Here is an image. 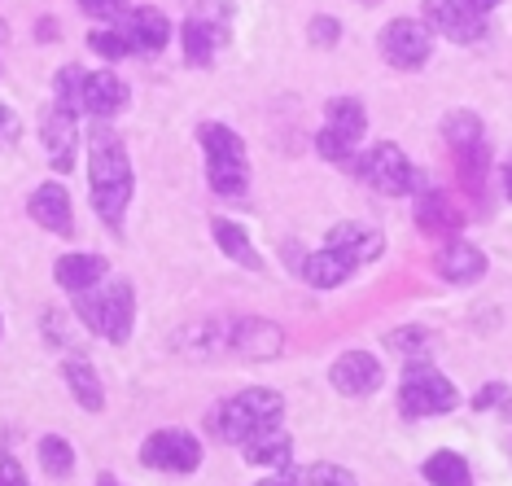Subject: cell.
<instances>
[{"label": "cell", "mask_w": 512, "mask_h": 486, "mask_svg": "<svg viewBox=\"0 0 512 486\" xmlns=\"http://www.w3.org/2000/svg\"><path fill=\"white\" fill-rule=\"evenodd\" d=\"M281 416H285V399L276 395V390L250 386V390H241V395L224 399V403H219V408L211 412V434L219 438V443L241 447V443H250L254 434H263V430H272V425H281Z\"/></svg>", "instance_id": "cell-2"}, {"label": "cell", "mask_w": 512, "mask_h": 486, "mask_svg": "<svg viewBox=\"0 0 512 486\" xmlns=\"http://www.w3.org/2000/svg\"><path fill=\"white\" fill-rule=\"evenodd\" d=\"M141 465L154 473H193L202 465V443L189 430H158L141 443Z\"/></svg>", "instance_id": "cell-8"}, {"label": "cell", "mask_w": 512, "mask_h": 486, "mask_svg": "<svg viewBox=\"0 0 512 486\" xmlns=\"http://www.w3.org/2000/svg\"><path fill=\"white\" fill-rule=\"evenodd\" d=\"M285 351V333L281 324L263 320V316H241V320H228V355L237 360H276Z\"/></svg>", "instance_id": "cell-9"}, {"label": "cell", "mask_w": 512, "mask_h": 486, "mask_svg": "<svg viewBox=\"0 0 512 486\" xmlns=\"http://www.w3.org/2000/svg\"><path fill=\"white\" fill-rule=\"evenodd\" d=\"M390 351H403V355H421L425 351V333L421 329H399V333H390L386 338Z\"/></svg>", "instance_id": "cell-32"}, {"label": "cell", "mask_w": 512, "mask_h": 486, "mask_svg": "<svg viewBox=\"0 0 512 486\" xmlns=\"http://www.w3.org/2000/svg\"><path fill=\"white\" fill-rule=\"evenodd\" d=\"M40 141H44V158H49V167L57 176H66V171L75 167V145H79V132H75V110L66 106H53L44 110L40 119Z\"/></svg>", "instance_id": "cell-11"}, {"label": "cell", "mask_w": 512, "mask_h": 486, "mask_svg": "<svg viewBox=\"0 0 512 486\" xmlns=\"http://www.w3.org/2000/svg\"><path fill=\"white\" fill-rule=\"evenodd\" d=\"M316 149H320V158H329V162H342V167H355V145L351 141H342L337 132H324L316 136Z\"/></svg>", "instance_id": "cell-29"}, {"label": "cell", "mask_w": 512, "mask_h": 486, "mask_svg": "<svg viewBox=\"0 0 512 486\" xmlns=\"http://www.w3.org/2000/svg\"><path fill=\"white\" fill-rule=\"evenodd\" d=\"M75 311L106 342H127L136 324V294L127 281H101L84 289V294H75Z\"/></svg>", "instance_id": "cell-3"}, {"label": "cell", "mask_w": 512, "mask_h": 486, "mask_svg": "<svg viewBox=\"0 0 512 486\" xmlns=\"http://www.w3.org/2000/svg\"><path fill=\"white\" fill-rule=\"evenodd\" d=\"M355 171H359V180H364L368 189L386 193V198H407V193L421 184V171H416L412 162H407L403 149L390 145V141L372 145L364 158H355Z\"/></svg>", "instance_id": "cell-5"}, {"label": "cell", "mask_w": 512, "mask_h": 486, "mask_svg": "<svg viewBox=\"0 0 512 486\" xmlns=\"http://www.w3.org/2000/svg\"><path fill=\"white\" fill-rule=\"evenodd\" d=\"M504 399H508V386H504V381H491L486 390H477V395H473V408L486 412V408H495V403H504Z\"/></svg>", "instance_id": "cell-35"}, {"label": "cell", "mask_w": 512, "mask_h": 486, "mask_svg": "<svg viewBox=\"0 0 512 486\" xmlns=\"http://www.w3.org/2000/svg\"><path fill=\"white\" fill-rule=\"evenodd\" d=\"M246 451V465L254 469H289V460H294V438H289L281 425H272V430L254 434L250 443H241Z\"/></svg>", "instance_id": "cell-18"}, {"label": "cell", "mask_w": 512, "mask_h": 486, "mask_svg": "<svg viewBox=\"0 0 512 486\" xmlns=\"http://www.w3.org/2000/svg\"><path fill=\"white\" fill-rule=\"evenodd\" d=\"M224 36H228V27L224 22H211V18H189L184 22V57H189V66H206L215 57V49L224 44Z\"/></svg>", "instance_id": "cell-20"}, {"label": "cell", "mask_w": 512, "mask_h": 486, "mask_svg": "<svg viewBox=\"0 0 512 486\" xmlns=\"http://www.w3.org/2000/svg\"><path fill=\"white\" fill-rule=\"evenodd\" d=\"M0 486H27V473L9 451H0Z\"/></svg>", "instance_id": "cell-36"}, {"label": "cell", "mask_w": 512, "mask_h": 486, "mask_svg": "<svg viewBox=\"0 0 512 486\" xmlns=\"http://www.w3.org/2000/svg\"><path fill=\"white\" fill-rule=\"evenodd\" d=\"M9 141H18V114L0 101V145H9Z\"/></svg>", "instance_id": "cell-37"}, {"label": "cell", "mask_w": 512, "mask_h": 486, "mask_svg": "<svg viewBox=\"0 0 512 486\" xmlns=\"http://www.w3.org/2000/svg\"><path fill=\"white\" fill-rule=\"evenodd\" d=\"M311 40H316L320 49H329V44L342 40V22H333V18H316V22H311Z\"/></svg>", "instance_id": "cell-34"}, {"label": "cell", "mask_w": 512, "mask_h": 486, "mask_svg": "<svg viewBox=\"0 0 512 486\" xmlns=\"http://www.w3.org/2000/svg\"><path fill=\"white\" fill-rule=\"evenodd\" d=\"M355 268H364V263H359L351 250L329 246V241H324V250L307 254V263H302V276H307V285H316V289H337L342 281H351Z\"/></svg>", "instance_id": "cell-13"}, {"label": "cell", "mask_w": 512, "mask_h": 486, "mask_svg": "<svg viewBox=\"0 0 512 486\" xmlns=\"http://www.w3.org/2000/svg\"><path fill=\"white\" fill-rule=\"evenodd\" d=\"M31 219H36L40 228H49V233H62L71 237L75 233V219H71V193L62 189V184H40L36 193H31Z\"/></svg>", "instance_id": "cell-16"}, {"label": "cell", "mask_w": 512, "mask_h": 486, "mask_svg": "<svg viewBox=\"0 0 512 486\" xmlns=\"http://www.w3.org/2000/svg\"><path fill=\"white\" fill-rule=\"evenodd\" d=\"M92 44V53H101V57H110V62H119V57L132 53V40L123 36V31H92L88 36Z\"/></svg>", "instance_id": "cell-30"}, {"label": "cell", "mask_w": 512, "mask_h": 486, "mask_svg": "<svg viewBox=\"0 0 512 486\" xmlns=\"http://www.w3.org/2000/svg\"><path fill=\"white\" fill-rule=\"evenodd\" d=\"M123 36L132 40V53H162L167 49V40H171V22H167L162 9L141 5V9H132V14L123 18Z\"/></svg>", "instance_id": "cell-15"}, {"label": "cell", "mask_w": 512, "mask_h": 486, "mask_svg": "<svg viewBox=\"0 0 512 486\" xmlns=\"http://www.w3.org/2000/svg\"><path fill=\"white\" fill-rule=\"evenodd\" d=\"M460 403L456 386H451L434 368H407L403 390H399V408L403 416H442Z\"/></svg>", "instance_id": "cell-6"}, {"label": "cell", "mask_w": 512, "mask_h": 486, "mask_svg": "<svg viewBox=\"0 0 512 486\" xmlns=\"http://www.w3.org/2000/svg\"><path fill=\"white\" fill-rule=\"evenodd\" d=\"M364 127H368V114L355 97H333L329 101V132H337L342 141L355 145L359 136H364Z\"/></svg>", "instance_id": "cell-25"}, {"label": "cell", "mask_w": 512, "mask_h": 486, "mask_svg": "<svg viewBox=\"0 0 512 486\" xmlns=\"http://www.w3.org/2000/svg\"><path fill=\"white\" fill-rule=\"evenodd\" d=\"M442 136H447L451 149H464V145H477L482 141V119L469 110H456L447 123H442Z\"/></svg>", "instance_id": "cell-28"}, {"label": "cell", "mask_w": 512, "mask_h": 486, "mask_svg": "<svg viewBox=\"0 0 512 486\" xmlns=\"http://www.w3.org/2000/svg\"><path fill=\"white\" fill-rule=\"evenodd\" d=\"M97 486H119V482H114V478H110V473H106V478H97Z\"/></svg>", "instance_id": "cell-40"}, {"label": "cell", "mask_w": 512, "mask_h": 486, "mask_svg": "<svg viewBox=\"0 0 512 486\" xmlns=\"http://www.w3.org/2000/svg\"><path fill=\"white\" fill-rule=\"evenodd\" d=\"M329 246H342V250H351L359 263H372L381 254V237L372 233V228H364V224H333L329 228Z\"/></svg>", "instance_id": "cell-24"}, {"label": "cell", "mask_w": 512, "mask_h": 486, "mask_svg": "<svg viewBox=\"0 0 512 486\" xmlns=\"http://www.w3.org/2000/svg\"><path fill=\"white\" fill-rule=\"evenodd\" d=\"M62 377H66V386H71V395H75L79 408H88V412H101V408H106V395H101V377L92 373V364L66 360V364H62Z\"/></svg>", "instance_id": "cell-23"}, {"label": "cell", "mask_w": 512, "mask_h": 486, "mask_svg": "<svg viewBox=\"0 0 512 486\" xmlns=\"http://www.w3.org/2000/svg\"><path fill=\"white\" fill-rule=\"evenodd\" d=\"M259 486H359V482H355V473L342 465H298V469L289 465Z\"/></svg>", "instance_id": "cell-21"}, {"label": "cell", "mask_w": 512, "mask_h": 486, "mask_svg": "<svg viewBox=\"0 0 512 486\" xmlns=\"http://www.w3.org/2000/svg\"><path fill=\"white\" fill-rule=\"evenodd\" d=\"M508 198H512V167H508Z\"/></svg>", "instance_id": "cell-41"}, {"label": "cell", "mask_w": 512, "mask_h": 486, "mask_svg": "<svg viewBox=\"0 0 512 486\" xmlns=\"http://www.w3.org/2000/svg\"><path fill=\"white\" fill-rule=\"evenodd\" d=\"M88 18H101V22H114V18H127V5L123 0H79Z\"/></svg>", "instance_id": "cell-31"}, {"label": "cell", "mask_w": 512, "mask_h": 486, "mask_svg": "<svg viewBox=\"0 0 512 486\" xmlns=\"http://www.w3.org/2000/svg\"><path fill=\"white\" fill-rule=\"evenodd\" d=\"M127 106V84L110 71H97V75H84L79 84V110H88L92 119H114Z\"/></svg>", "instance_id": "cell-14"}, {"label": "cell", "mask_w": 512, "mask_h": 486, "mask_svg": "<svg viewBox=\"0 0 512 486\" xmlns=\"http://www.w3.org/2000/svg\"><path fill=\"white\" fill-rule=\"evenodd\" d=\"M197 141H202V154H206V180H211V189L219 193V198H237V193H246L250 158H246L241 136L224 123H202Z\"/></svg>", "instance_id": "cell-4"}, {"label": "cell", "mask_w": 512, "mask_h": 486, "mask_svg": "<svg viewBox=\"0 0 512 486\" xmlns=\"http://www.w3.org/2000/svg\"><path fill=\"white\" fill-rule=\"evenodd\" d=\"M425 22L429 31L456 40V44H473L486 31V14H477L469 0H425Z\"/></svg>", "instance_id": "cell-10"}, {"label": "cell", "mask_w": 512, "mask_h": 486, "mask_svg": "<svg viewBox=\"0 0 512 486\" xmlns=\"http://www.w3.org/2000/svg\"><path fill=\"white\" fill-rule=\"evenodd\" d=\"M0 329H5V324H0Z\"/></svg>", "instance_id": "cell-42"}, {"label": "cell", "mask_w": 512, "mask_h": 486, "mask_svg": "<svg viewBox=\"0 0 512 486\" xmlns=\"http://www.w3.org/2000/svg\"><path fill=\"white\" fill-rule=\"evenodd\" d=\"M421 224L429 228V233H438V228H456L460 219L451 215V211H442V198H429V202H425V215H421Z\"/></svg>", "instance_id": "cell-33"}, {"label": "cell", "mask_w": 512, "mask_h": 486, "mask_svg": "<svg viewBox=\"0 0 512 486\" xmlns=\"http://www.w3.org/2000/svg\"><path fill=\"white\" fill-rule=\"evenodd\" d=\"M377 49L390 66L399 71H416V66L429 62V49H434V36H429V22L421 18H394L386 22V31L377 36Z\"/></svg>", "instance_id": "cell-7"}, {"label": "cell", "mask_w": 512, "mask_h": 486, "mask_svg": "<svg viewBox=\"0 0 512 486\" xmlns=\"http://www.w3.org/2000/svg\"><path fill=\"white\" fill-rule=\"evenodd\" d=\"M5 40H9V22L0 18V44H5Z\"/></svg>", "instance_id": "cell-39"}, {"label": "cell", "mask_w": 512, "mask_h": 486, "mask_svg": "<svg viewBox=\"0 0 512 486\" xmlns=\"http://www.w3.org/2000/svg\"><path fill=\"white\" fill-rule=\"evenodd\" d=\"M329 381L342 390V395L364 399V395H372V390L381 386V360L377 355H368V351H346L342 360L329 368Z\"/></svg>", "instance_id": "cell-12"}, {"label": "cell", "mask_w": 512, "mask_h": 486, "mask_svg": "<svg viewBox=\"0 0 512 486\" xmlns=\"http://www.w3.org/2000/svg\"><path fill=\"white\" fill-rule=\"evenodd\" d=\"M132 162H127L123 141L110 127H97L88 141V189H92V206L106 219L110 228H119V219L132 202Z\"/></svg>", "instance_id": "cell-1"}, {"label": "cell", "mask_w": 512, "mask_h": 486, "mask_svg": "<svg viewBox=\"0 0 512 486\" xmlns=\"http://www.w3.org/2000/svg\"><path fill=\"white\" fill-rule=\"evenodd\" d=\"M425 482L429 486H473V473L456 451H434V456L425 460Z\"/></svg>", "instance_id": "cell-26"}, {"label": "cell", "mask_w": 512, "mask_h": 486, "mask_svg": "<svg viewBox=\"0 0 512 486\" xmlns=\"http://www.w3.org/2000/svg\"><path fill=\"white\" fill-rule=\"evenodd\" d=\"M106 272H110V263L101 259V254H62L57 268H53L57 285H62L66 294H84V289L101 285L106 281Z\"/></svg>", "instance_id": "cell-17"}, {"label": "cell", "mask_w": 512, "mask_h": 486, "mask_svg": "<svg viewBox=\"0 0 512 486\" xmlns=\"http://www.w3.org/2000/svg\"><path fill=\"white\" fill-rule=\"evenodd\" d=\"M434 268H438V276H447L451 285H469V281H477V276L486 272V254L477 246H469V241H451V246L438 250Z\"/></svg>", "instance_id": "cell-19"}, {"label": "cell", "mask_w": 512, "mask_h": 486, "mask_svg": "<svg viewBox=\"0 0 512 486\" xmlns=\"http://www.w3.org/2000/svg\"><path fill=\"white\" fill-rule=\"evenodd\" d=\"M40 465H44V473H53V478H66V473L75 469V447L57 434L40 438Z\"/></svg>", "instance_id": "cell-27"}, {"label": "cell", "mask_w": 512, "mask_h": 486, "mask_svg": "<svg viewBox=\"0 0 512 486\" xmlns=\"http://www.w3.org/2000/svg\"><path fill=\"white\" fill-rule=\"evenodd\" d=\"M215 241H219V250H224L232 263H241V268H250V272H263L259 250H254V241H250V233L241 224H232V219H215Z\"/></svg>", "instance_id": "cell-22"}, {"label": "cell", "mask_w": 512, "mask_h": 486, "mask_svg": "<svg viewBox=\"0 0 512 486\" xmlns=\"http://www.w3.org/2000/svg\"><path fill=\"white\" fill-rule=\"evenodd\" d=\"M469 5L477 9V14H491V9H495V5H504V0H469Z\"/></svg>", "instance_id": "cell-38"}]
</instances>
